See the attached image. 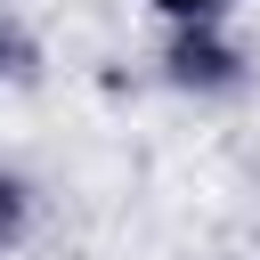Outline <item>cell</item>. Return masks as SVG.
I'll return each mask as SVG.
<instances>
[{"label":"cell","mask_w":260,"mask_h":260,"mask_svg":"<svg viewBox=\"0 0 260 260\" xmlns=\"http://www.w3.org/2000/svg\"><path fill=\"white\" fill-rule=\"evenodd\" d=\"M32 211H41L32 179H24L16 162H0V260H8V252H24V236H32Z\"/></svg>","instance_id":"obj_2"},{"label":"cell","mask_w":260,"mask_h":260,"mask_svg":"<svg viewBox=\"0 0 260 260\" xmlns=\"http://www.w3.org/2000/svg\"><path fill=\"white\" fill-rule=\"evenodd\" d=\"M24 73H32V32L0 8V81H24Z\"/></svg>","instance_id":"obj_3"},{"label":"cell","mask_w":260,"mask_h":260,"mask_svg":"<svg viewBox=\"0 0 260 260\" xmlns=\"http://www.w3.org/2000/svg\"><path fill=\"white\" fill-rule=\"evenodd\" d=\"M244 49L228 24H171L162 32V81L187 89V98H236L244 89Z\"/></svg>","instance_id":"obj_1"},{"label":"cell","mask_w":260,"mask_h":260,"mask_svg":"<svg viewBox=\"0 0 260 260\" xmlns=\"http://www.w3.org/2000/svg\"><path fill=\"white\" fill-rule=\"evenodd\" d=\"M146 8H154V16H162V32H171V24H228V8H236V0H146Z\"/></svg>","instance_id":"obj_4"}]
</instances>
